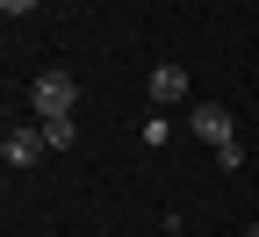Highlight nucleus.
Segmentation results:
<instances>
[{"mask_svg": "<svg viewBox=\"0 0 259 237\" xmlns=\"http://www.w3.org/2000/svg\"><path fill=\"white\" fill-rule=\"evenodd\" d=\"M29 108H36V122L72 115V108H79V86H72V72H44L36 86H29Z\"/></svg>", "mask_w": 259, "mask_h": 237, "instance_id": "obj_1", "label": "nucleus"}, {"mask_svg": "<svg viewBox=\"0 0 259 237\" xmlns=\"http://www.w3.org/2000/svg\"><path fill=\"white\" fill-rule=\"evenodd\" d=\"M187 129H194V137H202V144H238V122H231V108H216V101H202V108H187Z\"/></svg>", "mask_w": 259, "mask_h": 237, "instance_id": "obj_2", "label": "nucleus"}, {"mask_svg": "<svg viewBox=\"0 0 259 237\" xmlns=\"http://www.w3.org/2000/svg\"><path fill=\"white\" fill-rule=\"evenodd\" d=\"M44 151H51V137H44V122H15L8 137H0V158H8V165H36Z\"/></svg>", "mask_w": 259, "mask_h": 237, "instance_id": "obj_3", "label": "nucleus"}, {"mask_svg": "<svg viewBox=\"0 0 259 237\" xmlns=\"http://www.w3.org/2000/svg\"><path fill=\"white\" fill-rule=\"evenodd\" d=\"M151 101H158V108L187 101V72H180V65H158V72H151Z\"/></svg>", "mask_w": 259, "mask_h": 237, "instance_id": "obj_4", "label": "nucleus"}, {"mask_svg": "<svg viewBox=\"0 0 259 237\" xmlns=\"http://www.w3.org/2000/svg\"><path fill=\"white\" fill-rule=\"evenodd\" d=\"M44 137H51V151H65V144L79 137V129H72V115H58V122H44Z\"/></svg>", "mask_w": 259, "mask_h": 237, "instance_id": "obj_5", "label": "nucleus"}, {"mask_svg": "<svg viewBox=\"0 0 259 237\" xmlns=\"http://www.w3.org/2000/svg\"><path fill=\"white\" fill-rule=\"evenodd\" d=\"M0 8H8V15H29V8H36V0H0Z\"/></svg>", "mask_w": 259, "mask_h": 237, "instance_id": "obj_6", "label": "nucleus"}]
</instances>
